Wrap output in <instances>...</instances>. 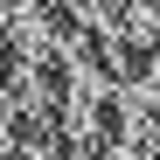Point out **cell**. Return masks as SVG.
<instances>
[{
    "instance_id": "6da1fadb",
    "label": "cell",
    "mask_w": 160,
    "mask_h": 160,
    "mask_svg": "<svg viewBox=\"0 0 160 160\" xmlns=\"http://www.w3.org/2000/svg\"><path fill=\"white\" fill-rule=\"evenodd\" d=\"M0 160H14V146H0Z\"/></svg>"
}]
</instances>
